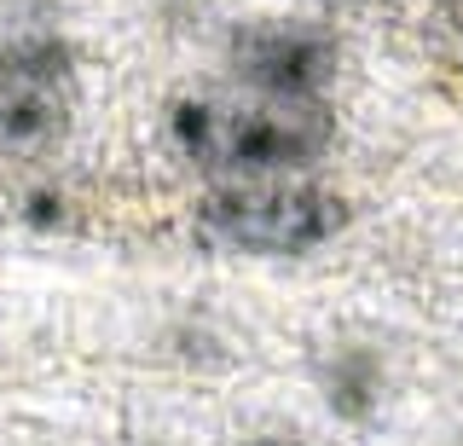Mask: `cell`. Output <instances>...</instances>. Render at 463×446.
Returning <instances> with one entry per match:
<instances>
[{"label": "cell", "instance_id": "6da1fadb", "mask_svg": "<svg viewBox=\"0 0 463 446\" xmlns=\"http://www.w3.org/2000/svg\"><path fill=\"white\" fill-rule=\"evenodd\" d=\"M325 99H289V93H185L168 110V139L203 175L243 180V175H301L330 151Z\"/></svg>", "mask_w": 463, "mask_h": 446}, {"label": "cell", "instance_id": "7a4b0ae2", "mask_svg": "<svg viewBox=\"0 0 463 446\" xmlns=\"http://www.w3.org/2000/svg\"><path fill=\"white\" fill-rule=\"evenodd\" d=\"M354 221L330 185L307 175H243L214 185L197 204V238L226 255H260V261H289V255L325 250L342 226Z\"/></svg>", "mask_w": 463, "mask_h": 446}, {"label": "cell", "instance_id": "3957f363", "mask_svg": "<svg viewBox=\"0 0 463 446\" xmlns=\"http://www.w3.org/2000/svg\"><path fill=\"white\" fill-rule=\"evenodd\" d=\"M76 47L52 30L0 35V151H41L70 122Z\"/></svg>", "mask_w": 463, "mask_h": 446}, {"label": "cell", "instance_id": "277c9868", "mask_svg": "<svg viewBox=\"0 0 463 446\" xmlns=\"http://www.w3.org/2000/svg\"><path fill=\"white\" fill-rule=\"evenodd\" d=\"M226 70L238 88L289 93V99H325V88L342 70V47L330 30L296 18H260L238 24L226 35Z\"/></svg>", "mask_w": 463, "mask_h": 446}, {"label": "cell", "instance_id": "5b68a950", "mask_svg": "<svg viewBox=\"0 0 463 446\" xmlns=\"http://www.w3.org/2000/svg\"><path fill=\"white\" fill-rule=\"evenodd\" d=\"M318 388H325L336 417L371 423L376 406H383V388H388V365L371 348H336V354L318 359Z\"/></svg>", "mask_w": 463, "mask_h": 446}, {"label": "cell", "instance_id": "8992f818", "mask_svg": "<svg viewBox=\"0 0 463 446\" xmlns=\"http://www.w3.org/2000/svg\"><path fill=\"white\" fill-rule=\"evenodd\" d=\"M18 221L35 226V232H58V226H70V197L58 185H29L18 197Z\"/></svg>", "mask_w": 463, "mask_h": 446}, {"label": "cell", "instance_id": "52a82bcc", "mask_svg": "<svg viewBox=\"0 0 463 446\" xmlns=\"http://www.w3.org/2000/svg\"><path fill=\"white\" fill-rule=\"evenodd\" d=\"M156 12H163V18H197L203 12V0H151Z\"/></svg>", "mask_w": 463, "mask_h": 446}, {"label": "cell", "instance_id": "ba28073f", "mask_svg": "<svg viewBox=\"0 0 463 446\" xmlns=\"http://www.w3.org/2000/svg\"><path fill=\"white\" fill-rule=\"evenodd\" d=\"M243 446H307V441H296V435H255V441H243Z\"/></svg>", "mask_w": 463, "mask_h": 446}, {"label": "cell", "instance_id": "9c48e42d", "mask_svg": "<svg viewBox=\"0 0 463 446\" xmlns=\"http://www.w3.org/2000/svg\"><path fill=\"white\" fill-rule=\"evenodd\" d=\"M452 6H458V12H463V0H452Z\"/></svg>", "mask_w": 463, "mask_h": 446}]
</instances>
